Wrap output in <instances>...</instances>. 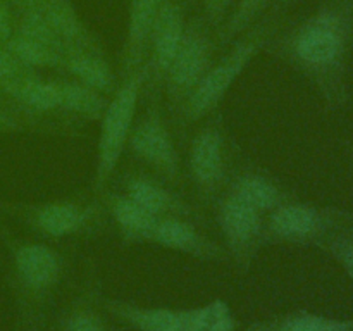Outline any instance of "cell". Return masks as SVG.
I'll list each match as a JSON object with an SVG mask.
<instances>
[{
    "label": "cell",
    "mask_w": 353,
    "mask_h": 331,
    "mask_svg": "<svg viewBox=\"0 0 353 331\" xmlns=\"http://www.w3.org/2000/svg\"><path fill=\"white\" fill-rule=\"evenodd\" d=\"M274 31V23H262L252 26L243 34L228 45V52L217 62H212L203 78L186 99L179 112L172 119L179 128H188L205 119L214 112L238 81L245 69L250 66L255 55L269 43Z\"/></svg>",
    "instance_id": "cell-1"
},
{
    "label": "cell",
    "mask_w": 353,
    "mask_h": 331,
    "mask_svg": "<svg viewBox=\"0 0 353 331\" xmlns=\"http://www.w3.org/2000/svg\"><path fill=\"white\" fill-rule=\"evenodd\" d=\"M143 68L121 76L117 88L107 100V107L100 117L99 141H97L93 192L102 197L107 185L116 174L117 166L128 148V140L137 121V110L143 95Z\"/></svg>",
    "instance_id": "cell-2"
},
{
    "label": "cell",
    "mask_w": 353,
    "mask_h": 331,
    "mask_svg": "<svg viewBox=\"0 0 353 331\" xmlns=\"http://www.w3.org/2000/svg\"><path fill=\"white\" fill-rule=\"evenodd\" d=\"M214 45L202 21L186 23L181 45L165 72L162 93L174 117L212 64Z\"/></svg>",
    "instance_id": "cell-3"
},
{
    "label": "cell",
    "mask_w": 353,
    "mask_h": 331,
    "mask_svg": "<svg viewBox=\"0 0 353 331\" xmlns=\"http://www.w3.org/2000/svg\"><path fill=\"white\" fill-rule=\"evenodd\" d=\"M128 148L162 181L168 185L181 183V159L174 137L161 110L155 106L147 109L140 119L134 121Z\"/></svg>",
    "instance_id": "cell-4"
},
{
    "label": "cell",
    "mask_w": 353,
    "mask_h": 331,
    "mask_svg": "<svg viewBox=\"0 0 353 331\" xmlns=\"http://www.w3.org/2000/svg\"><path fill=\"white\" fill-rule=\"evenodd\" d=\"M185 28V14L178 0H162L148 37L147 55L141 66L145 74L143 93L150 97L152 102L162 95L165 72L181 45Z\"/></svg>",
    "instance_id": "cell-5"
},
{
    "label": "cell",
    "mask_w": 353,
    "mask_h": 331,
    "mask_svg": "<svg viewBox=\"0 0 353 331\" xmlns=\"http://www.w3.org/2000/svg\"><path fill=\"white\" fill-rule=\"evenodd\" d=\"M343 52V23L333 12H321L303 23L286 43L285 55L305 71H324Z\"/></svg>",
    "instance_id": "cell-6"
},
{
    "label": "cell",
    "mask_w": 353,
    "mask_h": 331,
    "mask_svg": "<svg viewBox=\"0 0 353 331\" xmlns=\"http://www.w3.org/2000/svg\"><path fill=\"white\" fill-rule=\"evenodd\" d=\"M217 226L223 234L224 250L240 265L250 264L265 243L264 214L230 192L217 205Z\"/></svg>",
    "instance_id": "cell-7"
},
{
    "label": "cell",
    "mask_w": 353,
    "mask_h": 331,
    "mask_svg": "<svg viewBox=\"0 0 353 331\" xmlns=\"http://www.w3.org/2000/svg\"><path fill=\"white\" fill-rule=\"evenodd\" d=\"M188 171L200 199L212 200L226 174V143L219 126L209 124L193 137Z\"/></svg>",
    "instance_id": "cell-8"
},
{
    "label": "cell",
    "mask_w": 353,
    "mask_h": 331,
    "mask_svg": "<svg viewBox=\"0 0 353 331\" xmlns=\"http://www.w3.org/2000/svg\"><path fill=\"white\" fill-rule=\"evenodd\" d=\"M28 219L37 233L50 240H61L92 228L100 219V207L97 203L54 200L34 205Z\"/></svg>",
    "instance_id": "cell-9"
},
{
    "label": "cell",
    "mask_w": 353,
    "mask_h": 331,
    "mask_svg": "<svg viewBox=\"0 0 353 331\" xmlns=\"http://www.w3.org/2000/svg\"><path fill=\"white\" fill-rule=\"evenodd\" d=\"M150 243L168 250L192 255L202 261H223L228 257L226 250L219 243L200 231L193 219L179 216L161 217L155 226Z\"/></svg>",
    "instance_id": "cell-10"
},
{
    "label": "cell",
    "mask_w": 353,
    "mask_h": 331,
    "mask_svg": "<svg viewBox=\"0 0 353 331\" xmlns=\"http://www.w3.org/2000/svg\"><path fill=\"white\" fill-rule=\"evenodd\" d=\"M265 221V241H305L323 230L324 217L316 207L299 202H283Z\"/></svg>",
    "instance_id": "cell-11"
},
{
    "label": "cell",
    "mask_w": 353,
    "mask_h": 331,
    "mask_svg": "<svg viewBox=\"0 0 353 331\" xmlns=\"http://www.w3.org/2000/svg\"><path fill=\"white\" fill-rule=\"evenodd\" d=\"M130 199L140 203L141 207L157 217L179 216L193 219L195 210L190 203L176 192H172L168 183L162 181L157 176L141 174V172H131L124 178V192Z\"/></svg>",
    "instance_id": "cell-12"
},
{
    "label": "cell",
    "mask_w": 353,
    "mask_h": 331,
    "mask_svg": "<svg viewBox=\"0 0 353 331\" xmlns=\"http://www.w3.org/2000/svg\"><path fill=\"white\" fill-rule=\"evenodd\" d=\"M14 264L26 288L47 292L55 286L62 272V257L54 247L38 241L21 243L14 252Z\"/></svg>",
    "instance_id": "cell-13"
},
{
    "label": "cell",
    "mask_w": 353,
    "mask_h": 331,
    "mask_svg": "<svg viewBox=\"0 0 353 331\" xmlns=\"http://www.w3.org/2000/svg\"><path fill=\"white\" fill-rule=\"evenodd\" d=\"M162 0H130L126 41L121 61V76L141 68L147 55L148 37Z\"/></svg>",
    "instance_id": "cell-14"
},
{
    "label": "cell",
    "mask_w": 353,
    "mask_h": 331,
    "mask_svg": "<svg viewBox=\"0 0 353 331\" xmlns=\"http://www.w3.org/2000/svg\"><path fill=\"white\" fill-rule=\"evenodd\" d=\"M109 312L140 331H192L193 310L141 307L121 300H105Z\"/></svg>",
    "instance_id": "cell-15"
},
{
    "label": "cell",
    "mask_w": 353,
    "mask_h": 331,
    "mask_svg": "<svg viewBox=\"0 0 353 331\" xmlns=\"http://www.w3.org/2000/svg\"><path fill=\"white\" fill-rule=\"evenodd\" d=\"M103 205L107 214L128 243L152 241L155 226L161 217L148 212L126 193H103Z\"/></svg>",
    "instance_id": "cell-16"
},
{
    "label": "cell",
    "mask_w": 353,
    "mask_h": 331,
    "mask_svg": "<svg viewBox=\"0 0 353 331\" xmlns=\"http://www.w3.org/2000/svg\"><path fill=\"white\" fill-rule=\"evenodd\" d=\"M61 71H64L69 78L107 97L112 95L119 83L116 72L103 57L100 48H81V50L68 52L62 61Z\"/></svg>",
    "instance_id": "cell-17"
},
{
    "label": "cell",
    "mask_w": 353,
    "mask_h": 331,
    "mask_svg": "<svg viewBox=\"0 0 353 331\" xmlns=\"http://www.w3.org/2000/svg\"><path fill=\"white\" fill-rule=\"evenodd\" d=\"M45 21L52 28L57 40L64 48V55L71 50H81V48H99L93 37L86 26L83 24L81 17L76 12L74 6L69 0H50L43 9Z\"/></svg>",
    "instance_id": "cell-18"
},
{
    "label": "cell",
    "mask_w": 353,
    "mask_h": 331,
    "mask_svg": "<svg viewBox=\"0 0 353 331\" xmlns=\"http://www.w3.org/2000/svg\"><path fill=\"white\" fill-rule=\"evenodd\" d=\"M228 192L233 193L234 197L243 200L247 205L254 207L264 216L281 205L283 202H286L283 190L271 178L259 174V172L238 174Z\"/></svg>",
    "instance_id": "cell-19"
},
{
    "label": "cell",
    "mask_w": 353,
    "mask_h": 331,
    "mask_svg": "<svg viewBox=\"0 0 353 331\" xmlns=\"http://www.w3.org/2000/svg\"><path fill=\"white\" fill-rule=\"evenodd\" d=\"M7 92L30 112L50 114L61 110V88L57 79H41L34 72L24 76Z\"/></svg>",
    "instance_id": "cell-20"
},
{
    "label": "cell",
    "mask_w": 353,
    "mask_h": 331,
    "mask_svg": "<svg viewBox=\"0 0 353 331\" xmlns=\"http://www.w3.org/2000/svg\"><path fill=\"white\" fill-rule=\"evenodd\" d=\"M61 88V110L83 117L88 121H99L107 107L109 97L76 79H57Z\"/></svg>",
    "instance_id": "cell-21"
},
{
    "label": "cell",
    "mask_w": 353,
    "mask_h": 331,
    "mask_svg": "<svg viewBox=\"0 0 353 331\" xmlns=\"http://www.w3.org/2000/svg\"><path fill=\"white\" fill-rule=\"evenodd\" d=\"M6 48L31 71L37 69H61L64 54L55 48L47 47L37 40L23 37L16 33L12 34L9 41L6 43Z\"/></svg>",
    "instance_id": "cell-22"
},
{
    "label": "cell",
    "mask_w": 353,
    "mask_h": 331,
    "mask_svg": "<svg viewBox=\"0 0 353 331\" xmlns=\"http://www.w3.org/2000/svg\"><path fill=\"white\" fill-rule=\"evenodd\" d=\"M272 0H236L233 10L226 16L219 28H217V43L221 47H228L231 41L243 34L248 28H252L257 21L259 14L271 3Z\"/></svg>",
    "instance_id": "cell-23"
},
{
    "label": "cell",
    "mask_w": 353,
    "mask_h": 331,
    "mask_svg": "<svg viewBox=\"0 0 353 331\" xmlns=\"http://www.w3.org/2000/svg\"><path fill=\"white\" fill-rule=\"evenodd\" d=\"M192 310V331H234L236 328L233 310L221 299Z\"/></svg>",
    "instance_id": "cell-24"
},
{
    "label": "cell",
    "mask_w": 353,
    "mask_h": 331,
    "mask_svg": "<svg viewBox=\"0 0 353 331\" xmlns=\"http://www.w3.org/2000/svg\"><path fill=\"white\" fill-rule=\"evenodd\" d=\"M278 331H352L353 321L331 319L310 312H299L288 316L276 324Z\"/></svg>",
    "instance_id": "cell-25"
},
{
    "label": "cell",
    "mask_w": 353,
    "mask_h": 331,
    "mask_svg": "<svg viewBox=\"0 0 353 331\" xmlns=\"http://www.w3.org/2000/svg\"><path fill=\"white\" fill-rule=\"evenodd\" d=\"M31 72L34 71H31L26 66L21 64L7 48H0V85L3 88L9 90L10 86H14L24 76L31 74Z\"/></svg>",
    "instance_id": "cell-26"
},
{
    "label": "cell",
    "mask_w": 353,
    "mask_h": 331,
    "mask_svg": "<svg viewBox=\"0 0 353 331\" xmlns=\"http://www.w3.org/2000/svg\"><path fill=\"white\" fill-rule=\"evenodd\" d=\"M62 331H107L102 319L92 310H76L65 319Z\"/></svg>",
    "instance_id": "cell-27"
},
{
    "label": "cell",
    "mask_w": 353,
    "mask_h": 331,
    "mask_svg": "<svg viewBox=\"0 0 353 331\" xmlns=\"http://www.w3.org/2000/svg\"><path fill=\"white\" fill-rule=\"evenodd\" d=\"M231 2L233 0H203V9H205V17L209 24L219 28L230 12Z\"/></svg>",
    "instance_id": "cell-28"
},
{
    "label": "cell",
    "mask_w": 353,
    "mask_h": 331,
    "mask_svg": "<svg viewBox=\"0 0 353 331\" xmlns=\"http://www.w3.org/2000/svg\"><path fill=\"white\" fill-rule=\"evenodd\" d=\"M12 34H14V24H12L10 10L6 3L0 2V43L6 45L7 41L12 38Z\"/></svg>",
    "instance_id": "cell-29"
},
{
    "label": "cell",
    "mask_w": 353,
    "mask_h": 331,
    "mask_svg": "<svg viewBox=\"0 0 353 331\" xmlns=\"http://www.w3.org/2000/svg\"><path fill=\"white\" fill-rule=\"evenodd\" d=\"M334 248H336V255L340 257L341 264L353 279V241H340Z\"/></svg>",
    "instance_id": "cell-30"
},
{
    "label": "cell",
    "mask_w": 353,
    "mask_h": 331,
    "mask_svg": "<svg viewBox=\"0 0 353 331\" xmlns=\"http://www.w3.org/2000/svg\"><path fill=\"white\" fill-rule=\"evenodd\" d=\"M48 2H50V0H16V3L21 7L23 12H26V10L43 9Z\"/></svg>",
    "instance_id": "cell-31"
},
{
    "label": "cell",
    "mask_w": 353,
    "mask_h": 331,
    "mask_svg": "<svg viewBox=\"0 0 353 331\" xmlns=\"http://www.w3.org/2000/svg\"><path fill=\"white\" fill-rule=\"evenodd\" d=\"M9 128V126H14V121L12 117L6 116V114H0V128Z\"/></svg>",
    "instance_id": "cell-32"
},
{
    "label": "cell",
    "mask_w": 353,
    "mask_h": 331,
    "mask_svg": "<svg viewBox=\"0 0 353 331\" xmlns=\"http://www.w3.org/2000/svg\"><path fill=\"white\" fill-rule=\"evenodd\" d=\"M252 331H278V330H276V324L274 326H262L261 324V326H257L255 330H252Z\"/></svg>",
    "instance_id": "cell-33"
}]
</instances>
